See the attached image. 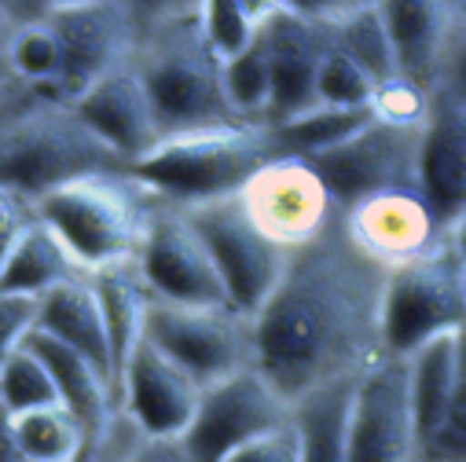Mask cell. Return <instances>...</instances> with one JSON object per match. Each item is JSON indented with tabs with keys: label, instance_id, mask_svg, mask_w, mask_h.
<instances>
[{
	"label": "cell",
	"instance_id": "1",
	"mask_svg": "<svg viewBox=\"0 0 466 462\" xmlns=\"http://www.w3.org/2000/svg\"><path fill=\"white\" fill-rule=\"evenodd\" d=\"M390 272L368 261L338 220L287 268L254 316L258 371L294 404L316 389L357 382L386 357L382 305Z\"/></svg>",
	"mask_w": 466,
	"mask_h": 462
},
{
	"label": "cell",
	"instance_id": "2",
	"mask_svg": "<svg viewBox=\"0 0 466 462\" xmlns=\"http://www.w3.org/2000/svg\"><path fill=\"white\" fill-rule=\"evenodd\" d=\"M137 66L147 81L162 136L236 122L224 103L220 59L202 34L198 0L140 5Z\"/></svg>",
	"mask_w": 466,
	"mask_h": 462
},
{
	"label": "cell",
	"instance_id": "3",
	"mask_svg": "<svg viewBox=\"0 0 466 462\" xmlns=\"http://www.w3.org/2000/svg\"><path fill=\"white\" fill-rule=\"evenodd\" d=\"M158 198L162 195L126 166L74 176L34 198L30 209L63 239L70 257L96 276L118 265H137Z\"/></svg>",
	"mask_w": 466,
	"mask_h": 462
},
{
	"label": "cell",
	"instance_id": "4",
	"mask_svg": "<svg viewBox=\"0 0 466 462\" xmlns=\"http://www.w3.org/2000/svg\"><path fill=\"white\" fill-rule=\"evenodd\" d=\"M126 166L129 162L70 103L34 92L0 99V184L19 191L26 202L74 176Z\"/></svg>",
	"mask_w": 466,
	"mask_h": 462
},
{
	"label": "cell",
	"instance_id": "5",
	"mask_svg": "<svg viewBox=\"0 0 466 462\" xmlns=\"http://www.w3.org/2000/svg\"><path fill=\"white\" fill-rule=\"evenodd\" d=\"M276 155L279 151L268 126L224 122L166 133L147 155L129 162V173H137L155 195L187 206L217 195H236Z\"/></svg>",
	"mask_w": 466,
	"mask_h": 462
},
{
	"label": "cell",
	"instance_id": "6",
	"mask_svg": "<svg viewBox=\"0 0 466 462\" xmlns=\"http://www.w3.org/2000/svg\"><path fill=\"white\" fill-rule=\"evenodd\" d=\"M144 330L202 389L258 367L254 316L236 305H187L151 294Z\"/></svg>",
	"mask_w": 466,
	"mask_h": 462
},
{
	"label": "cell",
	"instance_id": "7",
	"mask_svg": "<svg viewBox=\"0 0 466 462\" xmlns=\"http://www.w3.org/2000/svg\"><path fill=\"white\" fill-rule=\"evenodd\" d=\"M466 323V294H462V261L451 250V239L404 265L386 279L382 305V345L386 357H411L422 341L437 334H451Z\"/></svg>",
	"mask_w": 466,
	"mask_h": 462
},
{
	"label": "cell",
	"instance_id": "8",
	"mask_svg": "<svg viewBox=\"0 0 466 462\" xmlns=\"http://www.w3.org/2000/svg\"><path fill=\"white\" fill-rule=\"evenodd\" d=\"M180 209L187 213V220L202 236V243H206V250H209V257L224 279L231 305L247 316H258V308L276 290L290 254L279 250L268 236H261L258 224L250 220V213L239 202V191L187 202Z\"/></svg>",
	"mask_w": 466,
	"mask_h": 462
},
{
	"label": "cell",
	"instance_id": "9",
	"mask_svg": "<svg viewBox=\"0 0 466 462\" xmlns=\"http://www.w3.org/2000/svg\"><path fill=\"white\" fill-rule=\"evenodd\" d=\"M63 45V70L45 99L74 103L96 77L137 55L140 5L133 0H56L48 19Z\"/></svg>",
	"mask_w": 466,
	"mask_h": 462
},
{
	"label": "cell",
	"instance_id": "10",
	"mask_svg": "<svg viewBox=\"0 0 466 462\" xmlns=\"http://www.w3.org/2000/svg\"><path fill=\"white\" fill-rule=\"evenodd\" d=\"M239 202L261 236H268L287 254L319 239L341 213L316 166L298 155H276L265 162L239 187Z\"/></svg>",
	"mask_w": 466,
	"mask_h": 462
},
{
	"label": "cell",
	"instance_id": "11",
	"mask_svg": "<svg viewBox=\"0 0 466 462\" xmlns=\"http://www.w3.org/2000/svg\"><path fill=\"white\" fill-rule=\"evenodd\" d=\"M422 126H390L371 114V122L357 136H349L345 144L309 162L323 176L338 209H349L353 202L379 195V191L419 187Z\"/></svg>",
	"mask_w": 466,
	"mask_h": 462
},
{
	"label": "cell",
	"instance_id": "12",
	"mask_svg": "<svg viewBox=\"0 0 466 462\" xmlns=\"http://www.w3.org/2000/svg\"><path fill=\"white\" fill-rule=\"evenodd\" d=\"M287 418L290 404L272 389V382L258 367H250L202 389L198 407L180 440L195 462H224L231 451L283 426Z\"/></svg>",
	"mask_w": 466,
	"mask_h": 462
},
{
	"label": "cell",
	"instance_id": "13",
	"mask_svg": "<svg viewBox=\"0 0 466 462\" xmlns=\"http://www.w3.org/2000/svg\"><path fill=\"white\" fill-rule=\"evenodd\" d=\"M341 231L368 261L393 272L448 243V224L422 187L379 191L341 209Z\"/></svg>",
	"mask_w": 466,
	"mask_h": 462
},
{
	"label": "cell",
	"instance_id": "14",
	"mask_svg": "<svg viewBox=\"0 0 466 462\" xmlns=\"http://www.w3.org/2000/svg\"><path fill=\"white\" fill-rule=\"evenodd\" d=\"M345 462H422L408 360L382 357L357 378L353 404H349Z\"/></svg>",
	"mask_w": 466,
	"mask_h": 462
},
{
	"label": "cell",
	"instance_id": "15",
	"mask_svg": "<svg viewBox=\"0 0 466 462\" xmlns=\"http://www.w3.org/2000/svg\"><path fill=\"white\" fill-rule=\"evenodd\" d=\"M137 272L155 297L187 305H231L202 236L187 220V213L169 198H158L155 206Z\"/></svg>",
	"mask_w": 466,
	"mask_h": 462
},
{
	"label": "cell",
	"instance_id": "16",
	"mask_svg": "<svg viewBox=\"0 0 466 462\" xmlns=\"http://www.w3.org/2000/svg\"><path fill=\"white\" fill-rule=\"evenodd\" d=\"M202 386L144 330L137 349L129 353L118 382V404L151 433L180 437L198 407Z\"/></svg>",
	"mask_w": 466,
	"mask_h": 462
},
{
	"label": "cell",
	"instance_id": "17",
	"mask_svg": "<svg viewBox=\"0 0 466 462\" xmlns=\"http://www.w3.org/2000/svg\"><path fill=\"white\" fill-rule=\"evenodd\" d=\"M70 106L126 162H137L140 155H147L162 140V129H158V118H155V103H151L147 81L137 66V55L122 59L103 77H96Z\"/></svg>",
	"mask_w": 466,
	"mask_h": 462
},
{
	"label": "cell",
	"instance_id": "18",
	"mask_svg": "<svg viewBox=\"0 0 466 462\" xmlns=\"http://www.w3.org/2000/svg\"><path fill=\"white\" fill-rule=\"evenodd\" d=\"M265 45L272 59L268 126H279L316 106V77L330 52V37L323 26H316L294 8V0H276V12L265 23Z\"/></svg>",
	"mask_w": 466,
	"mask_h": 462
},
{
	"label": "cell",
	"instance_id": "19",
	"mask_svg": "<svg viewBox=\"0 0 466 462\" xmlns=\"http://www.w3.org/2000/svg\"><path fill=\"white\" fill-rule=\"evenodd\" d=\"M419 187L444 224L466 209V106L444 88L430 92L419 151Z\"/></svg>",
	"mask_w": 466,
	"mask_h": 462
},
{
	"label": "cell",
	"instance_id": "20",
	"mask_svg": "<svg viewBox=\"0 0 466 462\" xmlns=\"http://www.w3.org/2000/svg\"><path fill=\"white\" fill-rule=\"evenodd\" d=\"M379 12L390 30L397 77L430 95L455 19V0H379Z\"/></svg>",
	"mask_w": 466,
	"mask_h": 462
},
{
	"label": "cell",
	"instance_id": "21",
	"mask_svg": "<svg viewBox=\"0 0 466 462\" xmlns=\"http://www.w3.org/2000/svg\"><path fill=\"white\" fill-rule=\"evenodd\" d=\"M41 330L56 334L59 341H66L70 349H77L81 357H88L99 375L106 378L110 393H114V367H110V337H106V319H103V305L96 294L92 276H77L66 279L63 286H56L52 294L41 297Z\"/></svg>",
	"mask_w": 466,
	"mask_h": 462
},
{
	"label": "cell",
	"instance_id": "22",
	"mask_svg": "<svg viewBox=\"0 0 466 462\" xmlns=\"http://www.w3.org/2000/svg\"><path fill=\"white\" fill-rule=\"evenodd\" d=\"M77 276H88V272L70 257V250L63 246L56 231L37 213H30L15 231L5 265H0V294L45 297Z\"/></svg>",
	"mask_w": 466,
	"mask_h": 462
},
{
	"label": "cell",
	"instance_id": "23",
	"mask_svg": "<svg viewBox=\"0 0 466 462\" xmlns=\"http://www.w3.org/2000/svg\"><path fill=\"white\" fill-rule=\"evenodd\" d=\"M23 345L30 353H37V360L48 367V375L56 382V393H59V404L81 422L85 437L96 433L103 426V418L114 411V393H110L106 378L99 375V367L88 357H81L77 349H70L66 341H59L56 334L41 330V326Z\"/></svg>",
	"mask_w": 466,
	"mask_h": 462
},
{
	"label": "cell",
	"instance_id": "24",
	"mask_svg": "<svg viewBox=\"0 0 466 462\" xmlns=\"http://www.w3.org/2000/svg\"><path fill=\"white\" fill-rule=\"evenodd\" d=\"M459 330L437 334V337L422 341L411 357H404L415 426H419V447H426L433 440V433L441 429V422L448 415L451 389H455V367H459Z\"/></svg>",
	"mask_w": 466,
	"mask_h": 462
},
{
	"label": "cell",
	"instance_id": "25",
	"mask_svg": "<svg viewBox=\"0 0 466 462\" xmlns=\"http://www.w3.org/2000/svg\"><path fill=\"white\" fill-rule=\"evenodd\" d=\"M103 319H106V337H110V367H114V404H118V382L129 353L137 349V341L144 337L147 326V286L137 272V265H118L92 276Z\"/></svg>",
	"mask_w": 466,
	"mask_h": 462
},
{
	"label": "cell",
	"instance_id": "26",
	"mask_svg": "<svg viewBox=\"0 0 466 462\" xmlns=\"http://www.w3.org/2000/svg\"><path fill=\"white\" fill-rule=\"evenodd\" d=\"M327 37H330L334 52L353 59L375 85L400 81L390 30H386V19L379 12V0H341L334 23L327 26Z\"/></svg>",
	"mask_w": 466,
	"mask_h": 462
},
{
	"label": "cell",
	"instance_id": "27",
	"mask_svg": "<svg viewBox=\"0 0 466 462\" xmlns=\"http://www.w3.org/2000/svg\"><path fill=\"white\" fill-rule=\"evenodd\" d=\"M353 389L357 382H338L290 404V422L301 437V462H345Z\"/></svg>",
	"mask_w": 466,
	"mask_h": 462
},
{
	"label": "cell",
	"instance_id": "28",
	"mask_svg": "<svg viewBox=\"0 0 466 462\" xmlns=\"http://www.w3.org/2000/svg\"><path fill=\"white\" fill-rule=\"evenodd\" d=\"M371 122V106H327L316 103L294 118L268 126L276 151L279 155H298V158H316L338 144H345L349 136H357L364 126Z\"/></svg>",
	"mask_w": 466,
	"mask_h": 462
},
{
	"label": "cell",
	"instance_id": "29",
	"mask_svg": "<svg viewBox=\"0 0 466 462\" xmlns=\"http://www.w3.org/2000/svg\"><path fill=\"white\" fill-rule=\"evenodd\" d=\"M220 85H224V103L236 122L247 126H268V110H272V59L265 45V30L258 41L239 52L236 59H228L220 66Z\"/></svg>",
	"mask_w": 466,
	"mask_h": 462
},
{
	"label": "cell",
	"instance_id": "30",
	"mask_svg": "<svg viewBox=\"0 0 466 462\" xmlns=\"http://www.w3.org/2000/svg\"><path fill=\"white\" fill-rule=\"evenodd\" d=\"M272 12L276 0H198L202 34L213 55L220 59V66L258 41Z\"/></svg>",
	"mask_w": 466,
	"mask_h": 462
},
{
	"label": "cell",
	"instance_id": "31",
	"mask_svg": "<svg viewBox=\"0 0 466 462\" xmlns=\"http://www.w3.org/2000/svg\"><path fill=\"white\" fill-rule=\"evenodd\" d=\"M15 440L23 458L30 462H77L85 447V429L63 404H52L15 415Z\"/></svg>",
	"mask_w": 466,
	"mask_h": 462
},
{
	"label": "cell",
	"instance_id": "32",
	"mask_svg": "<svg viewBox=\"0 0 466 462\" xmlns=\"http://www.w3.org/2000/svg\"><path fill=\"white\" fill-rule=\"evenodd\" d=\"M63 70V45L52 23L15 26L12 37V77L19 92L48 95Z\"/></svg>",
	"mask_w": 466,
	"mask_h": 462
},
{
	"label": "cell",
	"instance_id": "33",
	"mask_svg": "<svg viewBox=\"0 0 466 462\" xmlns=\"http://www.w3.org/2000/svg\"><path fill=\"white\" fill-rule=\"evenodd\" d=\"M0 404H5L12 415H26L37 407L59 404V393H56L48 367L37 360V353L26 349V345L0 364Z\"/></svg>",
	"mask_w": 466,
	"mask_h": 462
},
{
	"label": "cell",
	"instance_id": "34",
	"mask_svg": "<svg viewBox=\"0 0 466 462\" xmlns=\"http://www.w3.org/2000/svg\"><path fill=\"white\" fill-rule=\"evenodd\" d=\"M147 440H151V433L122 404H114V411L103 418V426L85 437L77 462H133Z\"/></svg>",
	"mask_w": 466,
	"mask_h": 462
},
{
	"label": "cell",
	"instance_id": "35",
	"mask_svg": "<svg viewBox=\"0 0 466 462\" xmlns=\"http://www.w3.org/2000/svg\"><path fill=\"white\" fill-rule=\"evenodd\" d=\"M422 462H466V323L459 330V367L448 415L433 440L422 447Z\"/></svg>",
	"mask_w": 466,
	"mask_h": 462
},
{
	"label": "cell",
	"instance_id": "36",
	"mask_svg": "<svg viewBox=\"0 0 466 462\" xmlns=\"http://www.w3.org/2000/svg\"><path fill=\"white\" fill-rule=\"evenodd\" d=\"M379 85L353 63L345 59L341 52H327L323 66H319V77H316V103H327V106H371Z\"/></svg>",
	"mask_w": 466,
	"mask_h": 462
},
{
	"label": "cell",
	"instance_id": "37",
	"mask_svg": "<svg viewBox=\"0 0 466 462\" xmlns=\"http://www.w3.org/2000/svg\"><path fill=\"white\" fill-rule=\"evenodd\" d=\"M37 319H41V297L0 294V364L23 349V341L37 330Z\"/></svg>",
	"mask_w": 466,
	"mask_h": 462
},
{
	"label": "cell",
	"instance_id": "38",
	"mask_svg": "<svg viewBox=\"0 0 466 462\" xmlns=\"http://www.w3.org/2000/svg\"><path fill=\"white\" fill-rule=\"evenodd\" d=\"M224 462H301V437L298 426L287 418L283 426L254 437L239 451H231Z\"/></svg>",
	"mask_w": 466,
	"mask_h": 462
},
{
	"label": "cell",
	"instance_id": "39",
	"mask_svg": "<svg viewBox=\"0 0 466 462\" xmlns=\"http://www.w3.org/2000/svg\"><path fill=\"white\" fill-rule=\"evenodd\" d=\"M433 88H444L448 95H455L466 106V15L459 8V0H455V19H451L448 41H444V55H441Z\"/></svg>",
	"mask_w": 466,
	"mask_h": 462
},
{
	"label": "cell",
	"instance_id": "40",
	"mask_svg": "<svg viewBox=\"0 0 466 462\" xmlns=\"http://www.w3.org/2000/svg\"><path fill=\"white\" fill-rule=\"evenodd\" d=\"M12 37H15V23L5 12V0H0V99L19 92L15 77H12Z\"/></svg>",
	"mask_w": 466,
	"mask_h": 462
},
{
	"label": "cell",
	"instance_id": "41",
	"mask_svg": "<svg viewBox=\"0 0 466 462\" xmlns=\"http://www.w3.org/2000/svg\"><path fill=\"white\" fill-rule=\"evenodd\" d=\"M133 462H195L180 437H151Z\"/></svg>",
	"mask_w": 466,
	"mask_h": 462
},
{
	"label": "cell",
	"instance_id": "42",
	"mask_svg": "<svg viewBox=\"0 0 466 462\" xmlns=\"http://www.w3.org/2000/svg\"><path fill=\"white\" fill-rule=\"evenodd\" d=\"M0 462H23L19 440H15V415L0 404Z\"/></svg>",
	"mask_w": 466,
	"mask_h": 462
},
{
	"label": "cell",
	"instance_id": "43",
	"mask_svg": "<svg viewBox=\"0 0 466 462\" xmlns=\"http://www.w3.org/2000/svg\"><path fill=\"white\" fill-rule=\"evenodd\" d=\"M26 213H30V202H26L19 191H12L8 184H0V227L23 220Z\"/></svg>",
	"mask_w": 466,
	"mask_h": 462
},
{
	"label": "cell",
	"instance_id": "44",
	"mask_svg": "<svg viewBox=\"0 0 466 462\" xmlns=\"http://www.w3.org/2000/svg\"><path fill=\"white\" fill-rule=\"evenodd\" d=\"M448 239H451V250L459 254V261L466 265V209L448 224Z\"/></svg>",
	"mask_w": 466,
	"mask_h": 462
},
{
	"label": "cell",
	"instance_id": "45",
	"mask_svg": "<svg viewBox=\"0 0 466 462\" xmlns=\"http://www.w3.org/2000/svg\"><path fill=\"white\" fill-rule=\"evenodd\" d=\"M462 294H466V265H462Z\"/></svg>",
	"mask_w": 466,
	"mask_h": 462
},
{
	"label": "cell",
	"instance_id": "46",
	"mask_svg": "<svg viewBox=\"0 0 466 462\" xmlns=\"http://www.w3.org/2000/svg\"><path fill=\"white\" fill-rule=\"evenodd\" d=\"M459 8H462V15H466V0H459Z\"/></svg>",
	"mask_w": 466,
	"mask_h": 462
},
{
	"label": "cell",
	"instance_id": "47",
	"mask_svg": "<svg viewBox=\"0 0 466 462\" xmlns=\"http://www.w3.org/2000/svg\"><path fill=\"white\" fill-rule=\"evenodd\" d=\"M23 462H30V458H23Z\"/></svg>",
	"mask_w": 466,
	"mask_h": 462
}]
</instances>
